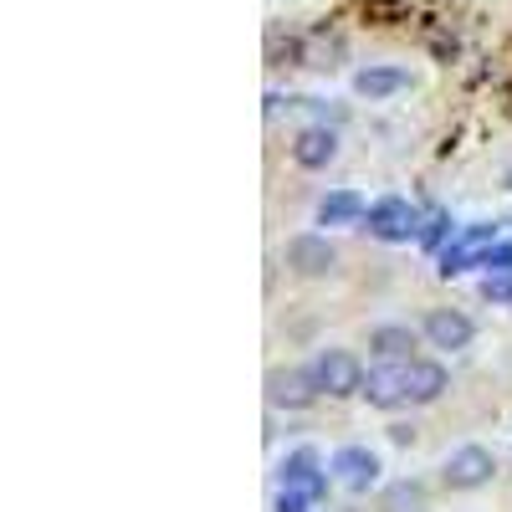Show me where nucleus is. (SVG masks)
I'll use <instances>...</instances> for the list:
<instances>
[{"label": "nucleus", "instance_id": "nucleus-10", "mask_svg": "<svg viewBox=\"0 0 512 512\" xmlns=\"http://www.w3.org/2000/svg\"><path fill=\"white\" fill-rule=\"evenodd\" d=\"M359 395H364L374 410H400V405H410V395H405V364H379V369H369Z\"/></svg>", "mask_w": 512, "mask_h": 512}, {"label": "nucleus", "instance_id": "nucleus-5", "mask_svg": "<svg viewBox=\"0 0 512 512\" xmlns=\"http://www.w3.org/2000/svg\"><path fill=\"white\" fill-rule=\"evenodd\" d=\"M420 333H425V344L431 349H472V338H477V323L466 318V313H456V308H431L425 313V323H420Z\"/></svg>", "mask_w": 512, "mask_h": 512}, {"label": "nucleus", "instance_id": "nucleus-21", "mask_svg": "<svg viewBox=\"0 0 512 512\" xmlns=\"http://www.w3.org/2000/svg\"><path fill=\"white\" fill-rule=\"evenodd\" d=\"M318 502L313 497H303V492H292V487H282V497H277V512H313Z\"/></svg>", "mask_w": 512, "mask_h": 512}, {"label": "nucleus", "instance_id": "nucleus-2", "mask_svg": "<svg viewBox=\"0 0 512 512\" xmlns=\"http://www.w3.org/2000/svg\"><path fill=\"white\" fill-rule=\"evenodd\" d=\"M308 369H313L318 390H323L328 400H349V395L364 390V364H359L349 349H323Z\"/></svg>", "mask_w": 512, "mask_h": 512}, {"label": "nucleus", "instance_id": "nucleus-23", "mask_svg": "<svg viewBox=\"0 0 512 512\" xmlns=\"http://www.w3.org/2000/svg\"><path fill=\"white\" fill-rule=\"evenodd\" d=\"M507 190H512V169H507Z\"/></svg>", "mask_w": 512, "mask_h": 512}, {"label": "nucleus", "instance_id": "nucleus-17", "mask_svg": "<svg viewBox=\"0 0 512 512\" xmlns=\"http://www.w3.org/2000/svg\"><path fill=\"white\" fill-rule=\"evenodd\" d=\"M297 57H303L308 67H338V57H344V47H338V41H328V36H313L308 47H297Z\"/></svg>", "mask_w": 512, "mask_h": 512}, {"label": "nucleus", "instance_id": "nucleus-18", "mask_svg": "<svg viewBox=\"0 0 512 512\" xmlns=\"http://www.w3.org/2000/svg\"><path fill=\"white\" fill-rule=\"evenodd\" d=\"M446 231H451V216H446V210H431V216L420 221V236H415V241H420L425 251H436V246L446 241Z\"/></svg>", "mask_w": 512, "mask_h": 512}, {"label": "nucleus", "instance_id": "nucleus-11", "mask_svg": "<svg viewBox=\"0 0 512 512\" xmlns=\"http://www.w3.org/2000/svg\"><path fill=\"white\" fill-rule=\"evenodd\" d=\"M420 338H425V333H415L410 323H384V328L369 333V349H374L384 364H410L415 349H420Z\"/></svg>", "mask_w": 512, "mask_h": 512}, {"label": "nucleus", "instance_id": "nucleus-19", "mask_svg": "<svg viewBox=\"0 0 512 512\" xmlns=\"http://www.w3.org/2000/svg\"><path fill=\"white\" fill-rule=\"evenodd\" d=\"M482 297H487V303H512V272H487Z\"/></svg>", "mask_w": 512, "mask_h": 512}, {"label": "nucleus", "instance_id": "nucleus-12", "mask_svg": "<svg viewBox=\"0 0 512 512\" xmlns=\"http://www.w3.org/2000/svg\"><path fill=\"white\" fill-rule=\"evenodd\" d=\"M292 159H297V169H328V164L338 159V134H333L328 123L303 128V134H297V144H292Z\"/></svg>", "mask_w": 512, "mask_h": 512}, {"label": "nucleus", "instance_id": "nucleus-13", "mask_svg": "<svg viewBox=\"0 0 512 512\" xmlns=\"http://www.w3.org/2000/svg\"><path fill=\"white\" fill-rule=\"evenodd\" d=\"M446 369L436 364V359H410L405 364V395H410V405H436L441 395H446Z\"/></svg>", "mask_w": 512, "mask_h": 512}, {"label": "nucleus", "instance_id": "nucleus-1", "mask_svg": "<svg viewBox=\"0 0 512 512\" xmlns=\"http://www.w3.org/2000/svg\"><path fill=\"white\" fill-rule=\"evenodd\" d=\"M420 210L410 205V200H400V195H384V200H374L369 205V216H364V231L369 236H379V241H390V246H400V241H410V236H420Z\"/></svg>", "mask_w": 512, "mask_h": 512}, {"label": "nucleus", "instance_id": "nucleus-14", "mask_svg": "<svg viewBox=\"0 0 512 512\" xmlns=\"http://www.w3.org/2000/svg\"><path fill=\"white\" fill-rule=\"evenodd\" d=\"M405 88H410V72H405V67H364V72L354 77V93L369 98V103L395 98V93H405Z\"/></svg>", "mask_w": 512, "mask_h": 512}, {"label": "nucleus", "instance_id": "nucleus-9", "mask_svg": "<svg viewBox=\"0 0 512 512\" xmlns=\"http://www.w3.org/2000/svg\"><path fill=\"white\" fill-rule=\"evenodd\" d=\"M282 487H292V492H303V497H313V502H323L328 497V466L318 461V451H292L287 461H282Z\"/></svg>", "mask_w": 512, "mask_h": 512}, {"label": "nucleus", "instance_id": "nucleus-6", "mask_svg": "<svg viewBox=\"0 0 512 512\" xmlns=\"http://www.w3.org/2000/svg\"><path fill=\"white\" fill-rule=\"evenodd\" d=\"M318 395H323V390H318L313 369H272V374H267V400H272L277 410H308Z\"/></svg>", "mask_w": 512, "mask_h": 512}, {"label": "nucleus", "instance_id": "nucleus-20", "mask_svg": "<svg viewBox=\"0 0 512 512\" xmlns=\"http://www.w3.org/2000/svg\"><path fill=\"white\" fill-rule=\"evenodd\" d=\"M482 267H487V272H512V241H497V246L482 256Z\"/></svg>", "mask_w": 512, "mask_h": 512}, {"label": "nucleus", "instance_id": "nucleus-8", "mask_svg": "<svg viewBox=\"0 0 512 512\" xmlns=\"http://www.w3.org/2000/svg\"><path fill=\"white\" fill-rule=\"evenodd\" d=\"M328 472L344 482L349 492H369V487L379 482V456H374L369 446H338L333 461H328Z\"/></svg>", "mask_w": 512, "mask_h": 512}, {"label": "nucleus", "instance_id": "nucleus-15", "mask_svg": "<svg viewBox=\"0 0 512 512\" xmlns=\"http://www.w3.org/2000/svg\"><path fill=\"white\" fill-rule=\"evenodd\" d=\"M364 216H369V210H364L359 190H333V195L318 200V226H354Z\"/></svg>", "mask_w": 512, "mask_h": 512}, {"label": "nucleus", "instance_id": "nucleus-16", "mask_svg": "<svg viewBox=\"0 0 512 512\" xmlns=\"http://www.w3.org/2000/svg\"><path fill=\"white\" fill-rule=\"evenodd\" d=\"M379 512H431V497L420 482H390L379 492Z\"/></svg>", "mask_w": 512, "mask_h": 512}, {"label": "nucleus", "instance_id": "nucleus-3", "mask_svg": "<svg viewBox=\"0 0 512 512\" xmlns=\"http://www.w3.org/2000/svg\"><path fill=\"white\" fill-rule=\"evenodd\" d=\"M441 477H446L451 492H477V487H487V482L497 477V456H492L487 446H461V451L446 456Z\"/></svg>", "mask_w": 512, "mask_h": 512}, {"label": "nucleus", "instance_id": "nucleus-22", "mask_svg": "<svg viewBox=\"0 0 512 512\" xmlns=\"http://www.w3.org/2000/svg\"><path fill=\"white\" fill-rule=\"evenodd\" d=\"M390 441L395 446H410L415 441V425H390Z\"/></svg>", "mask_w": 512, "mask_h": 512}, {"label": "nucleus", "instance_id": "nucleus-4", "mask_svg": "<svg viewBox=\"0 0 512 512\" xmlns=\"http://www.w3.org/2000/svg\"><path fill=\"white\" fill-rule=\"evenodd\" d=\"M282 262L297 272V277H328L338 267V246L318 231H303V236H292L287 251H282Z\"/></svg>", "mask_w": 512, "mask_h": 512}, {"label": "nucleus", "instance_id": "nucleus-7", "mask_svg": "<svg viewBox=\"0 0 512 512\" xmlns=\"http://www.w3.org/2000/svg\"><path fill=\"white\" fill-rule=\"evenodd\" d=\"M497 246V226H466L446 251H441V277H456L466 267H482V256Z\"/></svg>", "mask_w": 512, "mask_h": 512}]
</instances>
